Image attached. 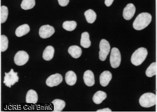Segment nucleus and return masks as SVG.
<instances>
[{"label":"nucleus","instance_id":"1","mask_svg":"<svg viewBox=\"0 0 157 112\" xmlns=\"http://www.w3.org/2000/svg\"><path fill=\"white\" fill-rule=\"evenodd\" d=\"M152 20V16L148 13H142L136 18L133 23V27L136 30L144 29L147 27Z\"/></svg>","mask_w":157,"mask_h":112},{"label":"nucleus","instance_id":"2","mask_svg":"<svg viewBox=\"0 0 157 112\" xmlns=\"http://www.w3.org/2000/svg\"><path fill=\"white\" fill-rule=\"evenodd\" d=\"M148 55V51L143 47L136 50L132 56L131 61L132 64L138 66L144 62Z\"/></svg>","mask_w":157,"mask_h":112},{"label":"nucleus","instance_id":"3","mask_svg":"<svg viewBox=\"0 0 157 112\" xmlns=\"http://www.w3.org/2000/svg\"><path fill=\"white\" fill-rule=\"evenodd\" d=\"M156 97L155 94L146 93L142 95L139 99L140 106L144 108H150L156 104Z\"/></svg>","mask_w":157,"mask_h":112},{"label":"nucleus","instance_id":"4","mask_svg":"<svg viewBox=\"0 0 157 112\" xmlns=\"http://www.w3.org/2000/svg\"><path fill=\"white\" fill-rule=\"evenodd\" d=\"M99 59L101 61H104L109 54L110 50V44L106 39H102L101 40L99 45Z\"/></svg>","mask_w":157,"mask_h":112},{"label":"nucleus","instance_id":"5","mask_svg":"<svg viewBox=\"0 0 157 112\" xmlns=\"http://www.w3.org/2000/svg\"><path fill=\"white\" fill-rule=\"evenodd\" d=\"M121 54L120 50L117 48H112L110 56V63L111 67L117 68L121 64Z\"/></svg>","mask_w":157,"mask_h":112},{"label":"nucleus","instance_id":"6","mask_svg":"<svg viewBox=\"0 0 157 112\" xmlns=\"http://www.w3.org/2000/svg\"><path fill=\"white\" fill-rule=\"evenodd\" d=\"M18 80L19 77L18 76V73L14 72L12 69L9 73H5L3 83L8 87L11 88L12 86L18 82Z\"/></svg>","mask_w":157,"mask_h":112},{"label":"nucleus","instance_id":"7","mask_svg":"<svg viewBox=\"0 0 157 112\" xmlns=\"http://www.w3.org/2000/svg\"><path fill=\"white\" fill-rule=\"evenodd\" d=\"M29 60V54L25 51H18L14 56V63L15 64L18 66H22V65H24L28 62Z\"/></svg>","mask_w":157,"mask_h":112},{"label":"nucleus","instance_id":"8","mask_svg":"<svg viewBox=\"0 0 157 112\" xmlns=\"http://www.w3.org/2000/svg\"><path fill=\"white\" fill-rule=\"evenodd\" d=\"M55 32L54 27L49 25H43L39 29L40 36L43 39L48 38L51 37Z\"/></svg>","mask_w":157,"mask_h":112},{"label":"nucleus","instance_id":"9","mask_svg":"<svg viewBox=\"0 0 157 112\" xmlns=\"http://www.w3.org/2000/svg\"><path fill=\"white\" fill-rule=\"evenodd\" d=\"M63 78L61 74L57 73L50 75L46 80V84L49 87L57 86L62 83Z\"/></svg>","mask_w":157,"mask_h":112},{"label":"nucleus","instance_id":"10","mask_svg":"<svg viewBox=\"0 0 157 112\" xmlns=\"http://www.w3.org/2000/svg\"><path fill=\"white\" fill-rule=\"evenodd\" d=\"M136 12V7L133 4H128L123 10V17L127 20L132 19Z\"/></svg>","mask_w":157,"mask_h":112},{"label":"nucleus","instance_id":"11","mask_svg":"<svg viewBox=\"0 0 157 112\" xmlns=\"http://www.w3.org/2000/svg\"><path fill=\"white\" fill-rule=\"evenodd\" d=\"M84 82L88 87H92L95 84L94 75L90 70H87L84 73L83 76Z\"/></svg>","mask_w":157,"mask_h":112},{"label":"nucleus","instance_id":"12","mask_svg":"<svg viewBox=\"0 0 157 112\" xmlns=\"http://www.w3.org/2000/svg\"><path fill=\"white\" fill-rule=\"evenodd\" d=\"M111 79L112 74L109 71H103L100 76V83L103 87L107 86Z\"/></svg>","mask_w":157,"mask_h":112},{"label":"nucleus","instance_id":"13","mask_svg":"<svg viewBox=\"0 0 157 112\" xmlns=\"http://www.w3.org/2000/svg\"><path fill=\"white\" fill-rule=\"evenodd\" d=\"M38 100V96L36 91L34 90H29L26 95V101L27 103L36 104Z\"/></svg>","mask_w":157,"mask_h":112},{"label":"nucleus","instance_id":"14","mask_svg":"<svg viewBox=\"0 0 157 112\" xmlns=\"http://www.w3.org/2000/svg\"><path fill=\"white\" fill-rule=\"evenodd\" d=\"M69 54L74 58H78L82 54V51L81 48L77 45H73L69 48Z\"/></svg>","mask_w":157,"mask_h":112},{"label":"nucleus","instance_id":"15","mask_svg":"<svg viewBox=\"0 0 157 112\" xmlns=\"http://www.w3.org/2000/svg\"><path fill=\"white\" fill-rule=\"evenodd\" d=\"M55 54V49L52 46H48L45 48L43 53V58L44 60H51L54 57Z\"/></svg>","mask_w":157,"mask_h":112},{"label":"nucleus","instance_id":"16","mask_svg":"<svg viewBox=\"0 0 157 112\" xmlns=\"http://www.w3.org/2000/svg\"><path fill=\"white\" fill-rule=\"evenodd\" d=\"M30 31L29 26L27 24L19 26L15 31V35L17 37H20L27 34Z\"/></svg>","mask_w":157,"mask_h":112},{"label":"nucleus","instance_id":"17","mask_svg":"<svg viewBox=\"0 0 157 112\" xmlns=\"http://www.w3.org/2000/svg\"><path fill=\"white\" fill-rule=\"evenodd\" d=\"M107 97L106 94L102 91H98L95 93L93 97L94 102L97 105L102 103L104 100H105Z\"/></svg>","mask_w":157,"mask_h":112},{"label":"nucleus","instance_id":"18","mask_svg":"<svg viewBox=\"0 0 157 112\" xmlns=\"http://www.w3.org/2000/svg\"><path fill=\"white\" fill-rule=\"evenodd\" d=\"M65 80L67 84L70 86L75 84L77 81V76L73 71H69L65 75Z\"/></svg>","mask_w":157,"mask_h":112},{"label":"nucleus","instance_id":"19","mask_svg":"<svg viewBox=\"0 0 157 112\" xmlns=\"http://www.w3.org/2000/svg\"><path fill=\"white\" fill-rule=\"evenodd\" d=\"M91 44L90 34L87 32H84L81 35L80 45L84 48H88L91 46Z\"/></svg>","mask_w":157,"mask_h":112},{"label":"nucleus","instance_id":"20","mask_svg":"<svg viewBox=\"0 0 157 112\" xmlns=\"http://www.w3.org/2000/svg\"><path fill=\"white\" fill-rule=\"evenodd\" d=\"M54 106V112H61L63 110L66 106L64 100L60 99H55L52 102Z\"/></svg>","mask_w":157,"mask_h":112},{"label":"nucleus","instance_id":"21","mask_svg":"<svg viewBox=\"0 0 157 112\" xmlns=\"http://www.w3.org/2000/svg\"><path fill=\"white\" fill-rule=\"evenodd\" d=\"M85 15L88 23L93 24L97 18V14L94 11L90 9L85 12Z\"/></svg>","mask_w":157,"mask_h":112},{"label":"nucleus","instance_id":"22","mask_svg":"<svg viewBox=\"0 0 157 112\" xmlns=\"http://www.w3.org/2000/svg\"><path fill=\"white\" fill-rule=\"evenodd\" d=\"M36 4L35 0H23L21 7L24 10H28L33 8Z\"/></svg>","mask_w":157,"mask_h":112},{"label":"nucleus","instance_id":"23","mask_svg":"<svg viewBox=\"0 0 157 112\" xmlns=\"http://www.w3.org/2000/svg\"><path fill=\"white\" fill-rule=\"evenodd\" d=\"M156 62H153L150 65V66L146 69L145 74L148 77H152L156 74Z\"/></svg>","mask_w":157,"mask_h":112},{"label":"nucleus","instance_id":"24","mask_svg":"<svg viewBox=\"0 0 157 112\" xmlns=\"http://www.w3.org/2000/svg\"><path fill=\"white\" fill-rule=\"evenodd\" d=\"M77 26V23L75 21H67L63 23V27L65 30L67 31H72L75 29Z\"/></svg>","mask_w":157,"mask_h":112},{"label":"nucleus","instance_id":"25","mask_svg":"<svg viewBox=\"0 0 157 112\" xmlns=\"http://www.w3.org/2000/svg\"><path fill=\"white\" fill-rule=\"evenodd\" d=\"M8 16V9L6 6H2L1 8V22L3 24L7 19Z\"/></svg>","mask_w":157,"mask_h":112},{"label":"nucleus","instance_id":"26","mask_svg":"<svg viewBox=\"0 0 157 112\" xmlns=\"http://www.w3.org/2000/svg\"><path fill=\"white\" fill-rule=\"evenodd\" d=\"M9 41L7 37L5 35H2L1 36V52H3L7 50L8 47Z\"/></svg>","mask_w":157,"mask_h":112},{"label":"nucleus","instance_id":"27","mask_svg":"<svg viewBox=\"0 0 157 112\" xmlns=\"http://www.w3.org/2000/svg\"><path fill=\"white\" fill-rule=\"evenodd\" d=\"M59 4L61 6H67L69 2V0H58Z\"/></svg>","mask_w":157,"mask_h":112},{"label":"nucleus","instance_id":"28","mask_svg":"<svg viewBox=\"0 0 157 112\" xmlns=\"http://www.w3.org/2000/svg\"><path fill=\"white\" fill-rule=\"evenodd\" d=\"M114 0H105V6L107 7L110 6L113 3Z\"/></svg>","mask_w":157,"mask_h":112},{"label":"nucleus","instance_id":"29","mask_svg":"<svg viewBox=\"0 0 157 112\" xmlns=\"http://www.w3.org/2000/svg\"><path fill=\"white\" fill-rule=\"evenodd\" d=\"M112 110L109 108H105V109H101V110H98L97 111V112H111Z\"/></svg>","mask_w":157,"mask_h":112}]
</instances>
